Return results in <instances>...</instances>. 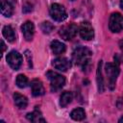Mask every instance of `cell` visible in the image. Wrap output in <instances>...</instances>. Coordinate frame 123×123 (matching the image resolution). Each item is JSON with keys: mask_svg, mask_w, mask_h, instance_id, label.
Masks as SVG:
<instances>
[{"mask_svg": "<svg viewBox=\"0 0 123 123\" xmlns=\"http://www.w3.org/2000/svg\"><path fill=\"white\" fill-rule=\"evenodd\" d=\"M91 54L92 53L88 48L85 46H79L75 48L72 53V61L75 64L81 66L85 70V68H86V66L89 64Z\"/></svg>", "mask_w": 123, "mask_h": 123, "instance_id": "obj_1", "label": "cell"}, {"mask_svg": "<svg viewBox=\"0 0 123 123\" xmlns=\"http://www.w3.org/2000/svg\"><path fill=\"white\" fill-rule=\"evenodd\" d=\"M106 74L109 80V87L110 89H113L115 86L116 79L119 75V61L114 60V62H109L105 67Z\"/></svg>", "mask_w": 123, "mask_h": 123, "instance_id": "obj_2", "label": "cell"}, {"mask_svg": "<svg viewBox=\"0 0 123 123\" xmlns=\"http://www.w3.org/2000/svg\"><path fill=\"white\" fill-rule=\"evenodd\" d=\"M46 77L50 82V89L53 92L60 90L65 85V78L54 71H48L46 73Z\"/></svg>", "mask_w": 123, "mask_h": 123, "instance_id": "obj_3", "label": "cell"}, {"mask_svg": "<svg viewBox=\"0 0 123 123\" xmlns=\"http://www.w3.org/2000/svg\"><path fill=\"white\" fill-rule=\"evenodd\" d=\"M49 13H50L51 17L56 21L61 22L67 18V12H66L65 9L58 3H54L50 6Z\"/></svg>", "mask_w": 123, "mask_h": 123, "instance_id": "obj_4", "label": "cell"}, {"mask_svg": "<svg viewBox=\"0 0 123 123\" xmlns=\"http://www.w3.org/2000/svg\"><path fill=\"white\" fill-rule=\"evenodd\" d=\"M109 28L112 33H119L123 30V15L119 12H112L109 20Z\"/></svg>", "mask_w": 123, "mask_h": 123, "instance_id": "obj_5", "label": "cell"}, {"mask_svg": "<svg viewBox=\"0 0 123 123\" xmlns=\"http://www.w3.org/2000/svg\"><path fill=\"white\" fill-rule=\"evenodd\" d=\"M78 31H79V27L76 24H74V23H70V24H67V25L62 26L60 29L59 34H60V36L63 39H65V40H71V39H73L76 37Z\"/></svg>", "mask_w": 123, "mask_h": 123, "instance_id": "obj_6", "label": "cell"}, {"mask_svg": "<svg viewBox=\"0 0 123 123\" xmlns=\"http://www.w3.org/2000/svg\"><path fill=\"white\" fill-rule=\"evenodd\" d=\"M79 33L83 39L91 40L94 37V29L88 21H84L79 27Z\"/></svg>", "mask_w": 123, "mask_h": 123, "instance_id": "obj_7", "label": "cell"}, {"mask_svg": "<svg viewBox=\"0 0 123 123\" xmlns=\"http://www.w3.org/2000/svg\"><path fill=\"white\" fill-rule=\"evenodd\" d=\"M7 62L12 69L17 70L22 64V56L17 51H12L7 56Z\"/></svg>", "mask_w": 123, "mask_h": 123, "instance_id": "obj_8", "label": "cell"}, {"mask_svg": "<svg viewBox=\"0 0 123 123\" xmlns=\"http://www.w3.org/2000/svg\"><path fill=\"white\" fill-rule=\"evenodd\" d=\"M21 31L24 36V38L27 41H30L33 39L35 35V26L32 21H26L21 26Z\"/></svg>", "mask_w": 123, "mask_h": 123, "instance_id": "obj_9", "label": "cell"}, {"mask_svg": "<svg viewBox=\"0 0 123 123\" xmlns=\"http://www.w3.org/2000/svg\"><path fill=\"white\" fill-rule=\"evenodd\" d=\"M52 64H53V66H54L56 69H58V70H60V71H62V72L67 71V70L71 67V62H70V61H69L68 59H66V58H63V57L55 59V60L53 61V62H52Z\"/></svg>", "mask_w": 123, "mask_h": 123, "instance_id": "obj_10", "label": "cell"}, {"mask_svg": "<svg viewBox=\"0 0 123 123\" xmlns=\"http://www.w3.org/2000/svg\"><path fill=\"white\" fill-rule=\"evenodd\" d=\"M14 11V1L13 0H1V13L10 17L12 15Z\"/></svg>", "mask_w": 123, "mask_h": 123, "instance_id": "obj_11", "label": "cell"}, {"mask_svg": "<svg viewBox=\"0 0 123 123\" xmlns=\"http://www.w3.org/2000/svg\"><path fill=\"white\" fill-rule=\"evenodd\" d=\"M31 89H32V94L34 96H41L45 92V89H44L42 83L37 79L33 80L31 82Z\"/></svg>", "mask_w": 123, "mask_h": 123, "instance_id": "obj_12", "label": "cell"}, {"mask_svg": "<svg viewBox=\"0 0 123 123\" xmlns=\"http://www.w3.org/2000/svg\"><path fill=\"white\" fill-rule=\"evenodd\" d=\"M26 117H27V119H28L29 121H31V122H34V123H38V122H45V119L43 118L41 111H40L39 110H37V109H36V110H35L34 111H32V112H29V113H27Z\"/></svg>", "mask_w": 123, "mask_h": 123, "instance_id": "obj_13", "label": "cell"}, {"mask_svg": "<svg viewBox=\"0 0 123 123\" xmlns=\"http://www.w3.org/2000/svg\"><path fill=\"white\" fill-rule=\"evenodd\" d=\"M50 47H51L52 52L55 55H61L62 53H64L65 49H66L65 45L62 42L59 41V40H53L51 42V44H50Z\"/></svg>", "mask_w": 123, "mask_h": 123, "instance_id": "obj_14", "label": "cell"}, {"mask_svg": "<svg viewBox=\"0 0 123 123\" xmlns=\"http://www.w3.org/2000/svg\"><path fill=\"white\" fill-rule=\"evenodd\" d=\"M13 100H14V104L19 109H25L28 106V99L24 95H22L18 92H15L13 94Z\"/></svg>", "mask_w": 123, "mask_h": 123, "instance_id": "obj_15", "label": "cell"}, {"mask_svg": "<svg viewBox=\"0 0 123 123\" xmlns=\"http://www.w3.org/2000/svg\"><path fill=\"white\" fill-rule=\"evenodd\" d=\"M73 99V94L70 91H63L60 97V105L62 108L66 107L67 105H69L71 103Z\"/></svg>", "mask_w": 123, "mask_h": 123, "instance_id": "obj_16", "label": "cell"}, {"mask_svg": "<svg viewBox=\"0 0 123 123\" xmlns=\"http://www.w3.org/2000/svg\"><path fill=\"white\" fill-rule=\"evenodd\" d=\"M3 36L10 42H13L15 40V33H14L13 29L12 28V26H10V25L4 26V28H3Z\"/></svg>", "mask_w": 123, "mask_h": 123, "instance_id": "obj_17", "label": "cell"}, {"mask_svg": "<svg viewBox=\"0 0 123 123\" xmlns=\"http://www.w3.org/2000/svg\"><path fill=\"white\" fill-rule=\"evenodd\" d=\"M102 61L99 62L98 63V68H97V85H98V90L99 92H103L105 89V85H104V80L102 76Z\"/></svg>", "mask_w": 123, "mask_h": 123, "instance_id": "obj_18", "label": "cell"}, {"mask_svg": "<svg viewBox=\"0 0 123 123\" xmlns=\"http://www.w3.org/2000/svg\"><path fill=\"white\" fill-rule=\"evenodd\" d=\"M70 116L73 120L75 121H81L83 120L85 117H86V112H85V110L83 108H77V109H74L71 113H70Z\"/></svg>", "mask_w": 123, "mask_h": 123, "instance_id": "obj_19", "label": "cell"}, {"mask_svg": "<svg viewBox=\"0 0 123 123\" xmlns=\"http://www.w3.org/2000/svg\"><path fill=\"white\" fill-rule=\"evenodd\" d=\"M15 83H16V86L20 88H24L27 86L28 85V78L23 75V74H19L17 75L16 77V80H15Z\"/></svg>", "mask_w": 123, "mask_h": 123, "instance_id": "obj_20", "label": "cell"}, {"mask_svg": "<svg viewBox=\"0 0 123 123\" xmlns=\"http://www.w3.org/2000/svg\"><path fill=\"white\" fill-rule=\"evenodd\" d=\"M54 28H55L54 25L49 21H44L40 25V29L44 34H50L54 30Z\"/></svg>", "mask_w": 123, "mask_h": 123, "instance_id": "obj_21", "label": "cell"}, {"mask_svg": "<svg viewBox=\"0 0 123 123\" xmlns=\"http://www.w3.org/2000/svg\"><path fill=\"white\" fill-rule=\"evenodd\" d=\"M1 44H2V53H4V51H5V49H6V45H5V43H4L3 40L1 41Z\"/></svg>", "mask_w": 123, "mask_h": 123, "instance_id": "obj_22", "label": "cell"}, {"mask_svg": "<svg viewBox=\"0 0 123 123\" xmlns=\"http://www.w3.org/2000/svg\"><path fill=\"white\" fill-rule=\"evenodd\" d=\"M119 46H120V48H121V50L123 51V39L119 41Z\"/></svg>", "mask_w": 123, "mask_h": 123, "instance_id": "obj_23", "label": "cell"}, {"mask_svg": "<svg viewBox=\"0 0 123 123\" xmlns=\"http://www.w3.org/2000/svg\"><path fill=\"white\" fill-rule=\"evenodd\" d=\"M120 8L123 10V0H120Z\"/></svg>", "mask_w": 123, "mask_h": 123, "instance_id": "obj_24", "label": "cell"}, {"mask_svg": "<svg viewBox=\"0 0 123 123\" xmlns=\"http://www.w3.org/2000/svg\"><path fill=\"white\" fill-rule=\"evenodd\" d=\"M118 122H123V116H122V117H121V118L118 120Z\"/></svg>", "mask_w": 123, "mask_h": 123, "instance_id": "obj_25", "label": "cell"}, {"mask_svg": "<svg viewBox=\"0 0 123 123\" xmlns=\"http://www.w3.org/2000/svg\"><path fill=\"white\" fill-rule=\"evenodd\" d=\"M72 1H73V0H72Z\"/></svg>", "mask_w": 123, "mask_h": 123, "instance_id": "obj_26", "label": "cell"}]
</instances>
